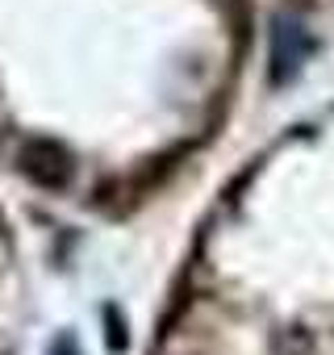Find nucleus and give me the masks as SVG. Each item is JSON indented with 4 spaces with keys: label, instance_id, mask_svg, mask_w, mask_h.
Instances as JSON below:
<instances>
[{
    "label": "nucleus",
    "instance_id": "1",
    "mask_svg": "<svg viewBox=\"0 0 334 355\" xmlns=\"http://www.w3.org/2000/svg\"><path fill=\"white\" fill-rule=\"evenodd\" d=\"M26 167H30L34 180H42V184H63L67 175H71V159L55 142H34L26 150Z\"/></svg>",
    "mask_w": 334,
    "mask_h": 355
}]
</instances>
